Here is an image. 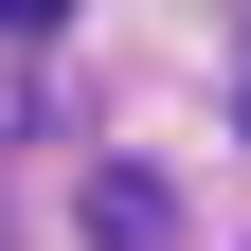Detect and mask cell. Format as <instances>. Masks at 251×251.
Masks as SVG:
<instances>
[{
	"instance_id": "cell-1",
	"label": "cell",
	"mask_w": 251,
	"mask_h": 251,
	"mask_svg": "<svg viewBox=\"0 0 251 251\" xmlns=\"http://www.w3.org/2000/svg\"><path fill=\"white\" fill-rule=\"evenodd\" d=\"M90 233H108V251H162L179 215H162V179H144V162H108V179H90Z\"/></svg>"
},
{
	"instance_id": "cell-2",
	"label": "cell",
	"mask_w": 251,
	"mask_h": 251,
	"mask_svg": "<svg viewBox=\"0 0 251 251\" xmlns=\"http://www.w3.org/2000/svg\"><path fill=\"white\" fill-rule=\"evenodd\" d=\"M0 18H72V0H0Z\"/></svg>"
}]
</instances>
